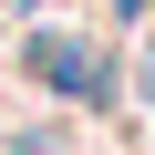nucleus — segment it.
Segmentation results:
<instances>
[{
  "label": "nucleus",
  "mask_w": 155,
  "mask_h": 155,
  "mask_svg": "<svg viewBox=\"0 0 155 155\" xmlns=\"http://www.w3.org/2000/svg\"><path fill=\"white\" fill-rule=\"evenodd\" d=\"M31 72H41V83H62V93H104V62H83L72 41H31Z\"/></svg>",
  "instance_id": "nucleus-1"
}]
</instances>
